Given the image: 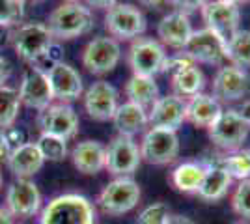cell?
<instances>
[{
	"instance_id": "24",
	"label": "cell",
	"mask_w": 250,
	"mask_h": 224,
	"mask_svg": "<svg viewBox=\"0 0 250 224\" xmlns=\"http://www.w3.org/2000/svg\"><path fill=\"white\" fill-rule=\"evenodd\" d=\"M204 164H206V176H204V182H202L200 189L196 191V194L206 202H217V200L224 198L228 194V189L233 180L229 178V174L220 164L219 159L215 163L209 161V163H204Z\"/></svg>"
},
{
	"instance_id": "50",
	"label": "cell",
	"mask_w": 250,
	"mask_h": 224,
	"mask_svg": "<svg viewBox=\"0 0 250 224\" xmlns=\"http://www.w3.org/2000/svg\"><path fill=\"white\" fill-rule=\"evenodd\" d=\"M65 2H81V0H65Z\"/></svg>"
},
{
	"instance_id": "22",
	"label": "cell",
	"mask_w": 250,
	"mask_h": 224,
	"mask_svg": "<svg viewBox=\"0 0 250 224\" xmlns=\"http://www.w3.org/2000/svg\"><path fill=\"white\" fill-rule=\"evenodd\" d=\"M6 164L15 178L30 180L32 176H36L43 168L45 159L42 157L36 142H26L19 148L11 149V155Z\"/></svg>"
},
{
	"instance_id": "51",
	"label": "cell",
	"mask_w": 250,
	"mask_h": 224,
	"mask_svg": "<svg viewBox=\"0 0 250 224\" xmlns=\"http://www.w3.org/2000/svg\"><path fill=\"white\" fill-rule=\"evenodd\" d=\"M235 224H249V223H235Z\"/></svg>"
},
{
	"instance_id": "2",
	"label": "cell",
	"mask_w": 250,
	"mask_h": 224,
	"mask_svg": "<svg viewBox=\"0 0 250 224\" xmlns=\"http://www.w3.org/2000/svg\"><path fill=\"white\" fill-rule=\"evenodd\" d=\"M40 224H95V207L83 194H58L42 209Z\"/></svg>"
},
{
	"instance_id": "32",
	"label": "cell",
	"mask_w": 250,
	"mask_h": 224,
	"mask_svg": "<svg viewBox=\"0 0 250 224\" xmlns=\"http://www.w3.org/2000/svg\"><path fill=\"white\" fill-rule=\"evenodd\" d=\"M36 146L40 149L42 157L51 163H60L67 157V140L54 137V135H45L42 133L40 139L36 142Z\"/></svg>"
},
{
	"instance_id": "21",
	"label": "cell",
	"mask_w": 250,
	"mask_h": 224,
	"mask_svg": "<svg viewBox=\"0 0 250 224\" xmlns=\"http://www.w3.org/2000/svg\"><path fill=\"white\" fill-rule=\"evenodd\" d=\"M106 149L97 140H83L71 149V161L77 170L84 176H95L104 170Z\"/></svg>"
},
{
	"instance_id": "48",
	"label": "cell",
	"mask_w": 250,
	"mask_h": 224,
	"mask_svg": "<svg viewBox=\"0 0 250 224\" xmlns=\"http://www.w3.org/2000/svg\"><path fill=\"white\" fill-rule=\"evenodd\" d=\"M21 2L26 6V4H40V2H45V0H21Z\"/></svg>"
},
{
	"instance_id": "4",
	"label": "cell",
	"mask_w": 250,
	"mask_h": 224,
	"mask_svg": "<svg viewBox=\"0 0 250 224\" xmlns=\"http://www.w3.org/2000/svg\"><path fill=\"white\" fill-rule=\"evenodd\" d=\"M140 187L133 178H116L97 194V207L104 215L120 217L133 211L140 202Z\"/></svg>"
},
{
	"instance_id": "49",
	"label": "cell",
	"mask_w": 250,
	"mask_h": 224,
	"mask_svg": "<svg viewBox=\"0 0 250 224\" xmlns=\"http://www.w3.org/2000/svg\"><path fill=\"white\" fill-rule=\"evenodd\" d=\"M0 189H2V172H0Z\"/></svg>"
},
{
	"instance_id": "1",
	"label": "cell",
	"mask_w": 250,
	"mask_h": 224,
	"mask_svg": "<svg viewBox=\"0 0 250 224\" xmlns=\"http://www.w3.org/2000/svg\"><path fill=\"white\" fill-rule=\"evenodd\" d=\"M47 28L54 41H69L94 28V15L83 2H63L51 11Z\"/></svg>"
},
{
	"instance_id": "30",
	"label": "cell",
	"mask_w": 250,
	"mask_h": 224,
	"mask_svg": "<svg viewBox=\"0 0 250 224\" xmlns=\"http://www.w3.org/2000/svg\"><path fill=\"white\" fill-rule=\"evenodd\" d=\"M19 108H21L19 92L8 84L0 86V131L15 125Z\"/></svg>"
},
{
	"instance_id": "11",
	"label": "cell",
	"mask_w": 250,
	"mask_h": 224,
	"mask_svg": "<svg viewBox=\"0 0 250 224\" xmlns=\"http://www.w3.org/2000/svg\"><path fill=\"white\" fill-rule=\"evenodd\" d=\"M79 116L71 105L65 103H51L49 107L40 110L38 127L45 135H54L63 140H71L79 133Z\"/></svg>"
},
{
	"instance_id": "23",
	"label": "cell",
	"mask_w": 250,
	"mask_h": 224,
	"mask_svg": "<svg viewBox=\"0 0 250 224\" xmlns=\"http://www.w3.org/2000/svg\"><path fill=\"white\" fill-rule=\"evenodd\" d=\"M220 112H222L220 101L209 94L202 92L185 99V122L192 123L194 127L208 129L220 116Z\"/></svg>"
},
{
	"instance_id": "28",
	"label": "cell",
	"mask_w": 250,
	"mask_h": 224,
	"mask_svg": "<svg viewBox=\"0 0 250 224\" xmlns=\"http://www.w3.org/2000/svg\"><path fill=\"white\" fill-rule=\"evenodd\" d=\"M204 86H206V77L198 65H192V67H187L179 73L172 75L174 96L181 97V99H188L196 94H202Z\"/></svg>"
},
{
	"instance_id": "35",
	"label": "cell",
	"mask_w": 250,
	"mask_h": 224,
	"mask_svg": "<svg viewBox=\"0 0 250 224\" xmlns=\"http://www.w3.org/2000/svg\"><path fill=\"white\" fill-rule=\"evenodd\" d=\"M24 15V4L21 0H0V24L13 26Z\"/></svg>"
},
{
	"instance_id": "12",
	"label": "cell",
	"mask_w": 250,
	"mask_h": 224,
	"mask_svg": "<svg viewBox=\"0 0 250 224\" xmlns=\"http://www.w3.org/2000/svg\"><path fill=\"white\" fill-rule=\"evenodd\" d=\"M183 53L188 54L196 64L220 65L226 60V41L209 28L192 30Z\"/></svg>"
},
{
	"instance_id": "14",
	"label": "cell",
	"mask_w": 250,
	"mask_h": 224,
	"mask_svg": "<svg viewBox=\"0 0 250 224\" xmlns=\"http://www.w3.org/2000/svg\"><path fill=\"white\" fill-rule=\"evenodd\" d=\"M45 73H47L49 84H51L52 97L58 99V103L71 105L73 101L83 97V77L79 75V71L73 65L65 64V62H56Z\"/></svg>"
},
{
	"instance_id": "25",
	"label": "cell",
	"mask_w": 250,
	"mask_h": 224,
	"mask_svg": "<svg viewBox=\"0 0 250 224\" xmlns=\"http://www.w3.org/2000/svg\"><path fill=\"white\" fill-rule=\"evenodd\" d=\"M112 122H114L118 135L133 139L135 135L142 133L147 127V112L135 103L125 101L124 105H118L114 116H112Z\"/></svg>"
},
{
	"instance_id": "45",
	"label": "cell",
	"mask_w": 250,
	"mask_h": 224,
	"mask_svg": "<svg viewBox=\"0 0 250 224\" xmlns=\"http://www.w3.org/2000/svg\"><path fill=\"white\" fill-rule=\"evenodd\" d=\"M138 2H140L142 6H146V8H151V10H157V8L168 4V0H138Z\"/></svg>"
},
{
	"instance_id": "43",
	"label": "cell",
	"mask_w": 250,
	"mask_h": 224,
	"mask_svg": "<svg viewBox=\"0 0 250 224\" xmlns=\"http://www.w3.org/2000/svg\"><path fill=\"white\" fill-rule=\"evenodd\" d=\"M237 112H239V116L245 120V123L250 127V99H247V101L237 108Z\"/></svg>"
},
{
	"instance_id": "34",
	"label": "cell",
	"mask_w": 250,
	"mask_h": 224,
	"mask_svg": "<svg viewBox=\"0 0 250 224\" xmlns=\"http://www.w3.org/2000/svg\"><path fill=\"white\" fill-rule=\"evenodd\" d=\"M231 209L250 221V180H243L231 194Z\"/></svg>"
},
{
	"instance_id": "19",
	"label": "cell",
	"mask_w": 250,
	"mask_h": 224,
	"mask_svg": "<svg viewBox=\"0 0 250 224\" xmlns=\"http://www.w3.org/2000/svg\"><path fill=\"white\" fill-rule=\"evenodd\" d=\"M185 122V99L174 96H163L155 101V105L147 110V125L177 131Z\"/></svg>"
},
{
	"instance_id": "44",
	"label": "cell",
	"mask_w": 250,
	"mask_h": 224,
	"mask_svg": "<svg viewBox=\"0 0 250 224\" xmlns=\"http://www.w3.org/2000/svg\"><path fill=\"white\" fill-rule=\"evenodd\" d=\"M167 224H196L192 219H188L185 215H170Z\"/></svg>"
},
{
	"instance_id": "33",
	"label": "cell",
	"mask_w": 250,
	"mask_h": 224,
	"mask_svg": "<svg viewBox=\"0 0 250 224\" xmlns=\"http://www.w3.org/2000/svg\"><path fill=\"white\" fill-rule=\"evenodd\" d=\"M170 207L165 202L149 204L144 207L138 217H136V224H167L168 217H170Z\"/></svg>"
},
{
	"instance_id": "42",
	"label": "cell",
	"mask_w": 250,
	"mask_h": 224,
	"mask_svg": "<svg viewBox=\"0 0 250 224\" xmlns=\"http://www.w3.org/2000/svg\"><path fill=\"white\" fill-rule=\"evenodd\" d=\"M8 79H10V64L0 56V86L6 84Z\"/></svg>"
},
{
	"instance_id": "39",
	"label": "cell",
	"mask_w": 250,
	"mask_h": 224,
	"mask_svg": "<svg viewBox=\"0 0 250 224\" xmlns=\"http://www.w3.org/2000/svg\"><path fill=\"white\" fill-rule=\"evenodd\" d=\"M11 146H10V142L6 140V137H4V133L0 131V164L2 163H8V159H10V155H11Z\"/></svg>"
},
{
	"instance_id": "27",
	"label": "cell",
	"mask_w": 250,
	"mask_h": 224,
	"mask_svg": "<svg viewBox=\"0 0 250 224\" xmlns=\"http://www.w3.org/2000/svg\"><path fill=\"white\" fill-rule=\"evenodd\" d=\"M206 176V164L204 163H194V161H187L177 164L174 172H172V185L174 189L179 192H187V194H196L200 185L204 182Z\"/></svg>"
},
{
	"instance_id": "31",
	"label": "cell",
	"mask_w": 250,
	"mask_h": 224,
	"mask_svg": "<svg viewBox=\"0 0 250 224\" xmlns=\"http://www.w3.org/2000/svg\"><path fill=\"white\" fill-rule=\"evenodd\" d=\"M219 161L231 180H237V182L250 180V149H237Z\"/></svg>"
},
{
	"instance_id": "47",
	"label": "cell",
	"mask_w": 250,
	"mask_h": 224,
	"mask_svg": "<svg viewBox=\"0 0 250 224\" xmlns=\"http://www.w3.org/2000/svg\"><path fill=\"white\" fill-rule=\"evenodd\" d=\"M224 2H229V4H235V6H239L243 2H250V0H224Z\"/></svg>"
},
{
	"instance_id": "13",
	"label": "cell",
	"mask_w": 250,
	"mask_h": 224,
	"mask_svg": "<svg viewBox=\"0 0 250 224\" xmlns=\"http://www.w3.org/2000/svg\"><path fill=\"white\" fill-rule=\"evenodd\" d=\"M42 192L32 180L17 178L6 191V211L11 217L30 219L42 209Z\"/></svg>"
},
{
	"instance_id": "3",
	"label": "cell",
	"mask_w": 250,
	"mask_h": 224,
	"mask_svg": "<svg viewBox=\"0 0 250 224\" xmlns=\"http://www.w3.org/2000/svg\"><path fill=\"white\" fill-rule=\"evenodd\" d=\"M11 43L21 60L28 62V64H36L40 60L49 58V53L54 47V38L49 32L47 24L24 22L13 32Z\"/></svg>"
},
{
	"instance_id": "38",
	"label": "cell",
	"mask_w": 250,
	"mask_h": 224,
	"mask_svg": "<svg viewBox=\"0 0 250 224\" xmlns=\"http://www.w3.org/2000/svg\"><path fill=\"white\" fill-rule=\"evenodd\" d=\"M2 133H4L6 140L10 142L11 148H19V146H22V144H26V142H28L26 131H22L21 127H15V125H11V127L4 129Z\"/></svg>"
},
{
	"instance_id": "36",
	"label": "cell",
	"mask_w": 250,
	"mask_h": 224,
	"mask_svg": "<svg viewBox=\"0 0 250 224\" xmlns=\"http://www.w3.org/2000/svg\"><path fill=\"white\" fill-rule=\"evenodd\" d=\"M192 65H196V62H194L188 54H185L183 51H181V53H177V54L167 56L161 73H168L170 77H172V75L179 73V71H183V69H187V67H192Z\"/></svg>"
},
{
	"instance_id": "16",
	"label": "cell",
	"mask_w": 250,
	"mask_h": 224,
	"mask_svg": "<svg viewBox=\"0 0 250 224\" xmlns=\"http://www.w3.org/2000/svg\"><path fill=\"white\" fill-rule=\"evenodd\" d=\"M17 92H19L21 105L34 108V110H43L54 101L47 73L42 67H28L22 73L21 86Z\"/></svg>"
},
{
	"instance_id": "8",
	"label": "cell",
	"mask_w": 250,
	"mask_h": 224,
	"mask_svg": "<svg viewBox=\"0 0 250 224\" xmlns=\"http://www.w3.org/2000/svg\"><path fill=\"white\" fill-rule=\"evenodd\" d=\"M167 60L165 45L153 38L140 36L135 38L129 47V65L133 75L140 77H153L163 71V65Z\"/></svg>"
},
{
	"instance_id": "26",
	"label": "cell",
	"mask_w": 250,
	"mask_h": 224,
	"mask_svg": "<svg viewBox=\"0 0 250 224\" xmlns=\"http://www.w3.org/2000/svg\"><path fill=\"white\" fill-rule=\"evenodd\" d=\"M125 96L129 97L127 101L142 107L147 112L149 108L155 105L157 99L161 97V92H159V86H157L153 77L133 75L127 81V84H125Z\"/></svg>"
},
{
	"instance_id": "9",
	"label": "cell",
	"mask_w": 250,
	"mask_h": 224,
	"mask_svg": "<svg viewBox=\"0 0 250 224\" xmlns=\"http://www.w3.org/2000/svg\"><path fill=\"white\" fill-rule=\"evenodd\" d=\"M106 149V159H104V170L110 172L116 178H129L133 172L138 170L140 166V149L138 144L131 137L116 135L114 139L108 142Z\"/></svg>"
},
{
	"instance_id": "40",
	"label": "cell",
	"mask_w": 250,
	"mask_h": 224,
	"mask_svg": "<svg viewBox=\"0 0 250 224\" xmlns=\"http://www.w3.org/2000/svg\"><path fill=\"white\" fill-rule=\"evenodd\" d=\"M118 4V0H86L88 8H95V10H110Z\"/></svg>"
},
{
	"instance_id": "41",
	"label": "cell",
	"mask_w": 250,
	"mask_h": 224,
	"mask_svg": "<svg viewBox=\"0 0 250 224\" xmlns=\"http://www.w3.org/2000/svg\"><path fill=\"white\" fill-rule=\"evenodd\" d=\"M11 38H13V30H11V26L0 24V51H4V49L10 45Z\"/></svg>"
},
{
	"instance_id": "37",
	"label": "cell",
	"mask_w": 250,
	"mask_h": 224,
	"mask_svg": "<svg viewBox=\"0 0 250 224\" xmlns=\"http://www.w3.org/2000/svg\"><path fill=\"white\" fill-rule=\"evenodd\" d=\"M168 2L174 6V11L185 13V15H188L190 11L202 10L208 4V0H168Z\"/></svg>"
},
{
	"instance_id": "15",
	"label": "cell",
	"mask_w": 250,
	"mask_h": 224,
	"mask_svg": "<svg viewBox=\"0 0 250 224\" xmlns=\"http://www.w3.org/2000/svg\"><path fill=\"white\" fill-rule=\"evenodd\" d=\"M200 11L206 22V28L219 34L224 41L239 30L241 11L239 6L235 4H229L224 0H208V4Z\"/></svg>"
},
{
	"instance_id": "10",
	"label": "cell",
	"mask_w": 250,
	"mask_h": 224,
	"mask_svg": "<svg viewBox=\"0 0 250 224\" xmlns=\"http://www.w3.org/2000/svg\"><path fill=\"white\" fill-rule=\"evenodd\" d=\"M120 58H122V47L114 38L108 36L94 38L92 41H88L83 51V65L97 77L114 71Z\"/></svg>"
},
{
	"instance_id": "7",
	"label": "cell",
	"mask_w": 250,
	"mask_h": 224,
	"mask_svg": "<svg viewBox=\"0 0 250 224\" xmlns=\"http://www.w3.org/2000/svg\"><path fill=\"white\" fill-rule=\"evenodd\" d=\"M146 17L144 13L135 8L133 4L118 2L114 8L106 10L104 15V28L110 38L118 40H135L146 32Z\"/></svg>"
},
{
	"instance_id": "46",
	"label": "cell",
	"mask_w": 250,
	"mask_h": 224,
	"mask_svg": "<svg viewBox=\"0 0 250 224\" xmlns=\"http://www.w3.org/2000/svg\"><path fill=\"white\" fill-rule=\"evenodd\" d=\"M0 224H13V221H11V215L0 205Z\"/></svg>"
},
{
	"instance_id": "5",
	"label": "cell",
	"mask_w": 250,
	"mask_h": 224,
	"mask_svg": "<svg viewBox=\"0 0 250 224\" xmlns=\"http://www.w3.org/2000/svg\"><path fill=\"white\" fill-rule=\"evenodd\" d=\"M250 127L245 123V120L239 116L237 108L222 110L220 116L208 127L209 139L217 148L224 151H237L241 149L243 142L249 137Z\"/></svg>"
},
{
	"instance_id": "17",
	"label": "cell",
	"mask_w": 250,
	"mask_h": 224,
	"mask_svg": "<svg viewBox=\"0 0 250 224\" xmlns=\"http://www.w3.org/2000/svg\"><path fill=\"white\" fill-rule=\"evenodd\" d=\"M250 77L237 65H222L213 77V97L217 101H239L249 94Z\"/></svg>"
},
{
	"instance_id": "18",
	"label": "cell",
	"mask_w": 250,
	"mask_h": 224,
	"mask_svg": "<svg viewBox=\"0 0 250 224\" xmlns=\"http://www.w3.org/2000/svg\"><path fill=\"white\" fill-rule=\"evenodd\" d=\"M84 110L95 122H108L118 108V90L106 81H97L83 94Z\"/></svg>"
},
{
	"instance_id": "20",
	"label": "cell",
	"mask_w": 250,
	"mask_h": 224,
	"mask_svg": "<svg viewBox=\"0 0 250 224\" xmlns=\"http://www.w3.org/2000/svg\"><path fill=\"white\" fill-rule=\"evenodd\" d=\"M190 34H192L190 19H188V15L179 13V11H172V13L165 15L157 26V36H159L161 43L172 47V49H179V51H183Z\"/></svg>"
},
{
	"instance_id": "29",
	"label": "cell",
	"mask_w": 250,
	"mask_h": 224,
	"mask_svg": "<svg viewBox=\"0 0 250 224\" xmlns=\"http://www.w3.org/2000/svg\"><path fill=\"white\" fill-rule=\"evenodd\" d=\"M226 60L237 67L250 65V30H237L229 40H226Z\"/></svg>"
},
{
	"instance_id": "6",
	"label": "cell",
	"mask_w": 250,
	"mask_h": 224,
	"mask_svg": "<svg viewBox=\"0 0 250 224\" xmlns=\"http://www.w3.org/2000/svg\"><path fill=\"white\" fill-rule=\"evenodd\" d=\"M140 159L147 164H170L179 153V137L176 131L163 127H149L140 142Z\"/></svg>"
}]
</instances>
